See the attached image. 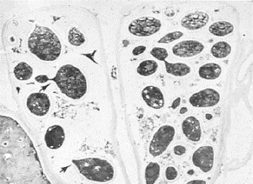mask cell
I'll use <instances>...</instances> for the list:
<instances>
[{"instance_id": "cell-1", "label": "cell", "mask_w": 253, "mask_h": 184, "mask_svg": "<svg viewBox=\"0 0 253 184\" xmlns=\"http://www.w3.org/2000/svg\"><path fill=\"white\" fill-rule=\"evenodd\" d=\"M30 51L43 61H54L60 56L62 45L56 34L44 26H36L28 40Z\"/></svg>"}, {"instance_id": "cell-2", "label": "cell", "mask_w": 253, "mask_h": 184, "mask_svg": "<svg viewBox=\"0 0 253 184\" xmlns=\"http://www.w3.org/2000/svg\"><path fill=\"white\" fill-rule=\"evenodd\" d=\"M50 79L56 83L63 94L73 100L82 98L87 92L86 77L79 69L70 64L61 67L56 76Z\"/></svg>"}, {"instance_id": "cell-3", "label": "cell", "mask_w": 253, "mask_h": 184, "mask_svg": "<svg viewBox=\"0 0 253 184\" xmlns=\"http://www.w3.org/2000/svg\"><path fill=\"white\" fill-rule=\"evenodd\" d=\"M79 172L89 180L97 183L111 181L114 177V168L111 163L100 158L82 159L73 160Z\"/></svg>"}, {"instance_id": "cell-4", "label": "cell", "mask_w": 253, "mask_h": 184, "mask_svg": "<svg viewBox=\"0 0 253 184\" xmlns=\"http://www.w3.org/2000/svg\"><path fill=\"white\" fill-rule=\"evenodd\" d=\"M175 133V129L171 125H164L160 128L154 134L149 145L150 155L156 157L164 153L174 140Z\"/></svg>"}, {"instance_id": "cell-5", "label": "cell", "mask_w": 253, "mask_h": 184, "mask_svg": "<svg viewBox=\"0 0 253 184\" xmlns=\"http://www.w3.org/2000/svg\"><path fill=\"white\" fill-rule=\"evenodd\" d=\"M162 28L161 20L152 17H141L130 23L128 31L136 37H149L154 35Z\"/></svg>"}, {"instance_id": "cell-6", "label": "cell", "mask_w": 253, "mask_h": 184, "mask_svg": "<svg viewBox=\"0 0 253 184\" xmlns=\"http://www.w3.org/2000/svg\"><path fill=\"white\" fill-rule=\"evenodd\" d=\"M214 162L215 151L212 146H202L193 153V164L203 172H209L212 170Z\"/></svg>"}, {"instance_id": "cell-7", "label": "cell", "mask_w": 253, "mask_h": 184, "mask_svg": "<svg viewBox=\"0 0 253 184\" xmlns=\"http://www.w3.org/2000/svg\"><path fill=\"white\" fill-rule=\"evenodd\" d=\"M26 106L29 111L33 114L38 117H43L48 114L50 109V100L45 93H32L27 98Z\"/></svg>"}, {"instance_id": "cell-8", "label": "cell", "mask_w": 253, "mask_h": 184, "mask_svg": "<svg viewBox=\"0 0 253 184\" xmlns=\"http://www.w3.org/2000/svg\"><path fill=\"white\" fill-rule=\"evenodd\" d=\"M220 95L214 89L202 90L193 94L189 98L191 105L194 108H211L218 104Z\"/></svg>"}, {"instance_id": "cell-9", "label": "cell", "mask_w": 253, "mask_h": 184, "mask_svg": "<svg viewBox=\"0 0 253 184\" xmlns=\"http://www.w3.org/2000/svg\"><path fill=\"white\" fill-rule=\"evenodd\" d=\"M204 49V45L199 41H181L172 48V53L175 56L181 57H195L201 54Z\"/></svg>"}, {"instance_id": "cell-10", "label": "cell", "mask_w": 253, "mask_h": 184, "mask_svg": "<svg viewBox=\"0 0 253 184\" xmlns=\"http://www.w3.org/2000/svg\"><path fill=\"white\" fill-rule=\"evenodd\" d=\"M142 97L149 108L161 109L164 107V95L162 91L156 86H147L143 90Z\"/></svg>"}, {"instance_id": "cell-11", "label": "cell", "mask_w": 253, "mask_h": 184, "mask_svg": "<svg viewBox=\"0 0 253 184\" xmlns=\"http://www.w3.org/2000/svg\"><path fill=\"white\" fill-rule=\"evenodd\" d=\"M209 20V16L208 14L201 11H195L193 13L188 14L181 19V26H183L184 28L192 31L199 30L205 26Z\"/></svg>"}, {"instance_id": "cell-12", "label": "cell", "mask_w": 253, "mask_h": 184, "mask_svg": "<svg viewBox=\"0 0 253 184\" xmlns=\"http://www.w3.org/2000/svg\"><path fill=\"white\" fill-rule=\"evenodd\" d=\"M65 140V133L59 125H54L48 129L45 134V142L51 149H57L63 146Z\"/></svg>"}, {"instance_id": "cell-13", "label": "cell", "mask_w": 253, "mask_h": 184, "mask_svg": "<svg viewBox=\"0 0 253 184\" xmlns=\"http://www.w3.org/2000/svg\"><path fill=\"white\" fill-rule=\"evenodd\" d=\"M181 129H182L184 135L191 141L198 142L201 139L202 129H201L199 121L193 116L187 117L183 121L182 125H181Z\"/></svg>"}, {"instance_id": "cell-14", "label": "cell", "mask_w": 253, "mask_h": 184, "mask_svg": "<svg viewBox=\"0 0 253 184\" xmlns=\"http://www.w3.org/2000/svg\"><path fill=\"white\" fill-rule=\"evenodd\" d=\"M222 69L220 65L215 63L203 64L199 70V76L204 79H216L221 74Z\"/></svg>"}, {"instance_id": "cell-15", "label": "cell", "mask_w": 253, "mask_h": 184, "mask_svg": "<svg viewBox=\"0 0 253 184\" xmlns=\"http://www.w3.org/2000/svg\"><path fill=\"white\" fill-rule=\"evenodd\" d=\"M209 31L216 37H225L234 31V26L228 21H218L209 26Z\"/></svg>"}, {"instance_id": "cell-16", "label": "cell", "mask_w": 253, "mask_h": 184, "mask_svg": "<svg viewBox=\"0 0 253 184\" xmlns=\"http://www.w3.org/2000/svg\"><path fill=\"white\" fill-rule=\"evenodd\" d=\"M164 65L166 69V72L171 75L177 77H182L187 75L191 72V69L187 64H181V63H168L164 61Z\"/></svg>"}, {"instance_id": "cell-17", "label": "cell", "mask_w": 253, "mask_h": 184, "mask_svg": "<svg viewBox=\"0 0 253 184\" xmlns=\"http://www.w3.org/2000/svg\"><path fill=\"white\" fill-rule=\"evenodd\" d=\"M14 74L16 78L19 80H28L31 79L33 74V69L28 64L25 62H21L16 65Z\"/></svg>"}, {"instance_id": "cell-18", "label": "cell", "mask_w": 253, "mask_h": 184, "mask_svg": "<svg viewBox=\"0 0 253 184\" xmlns=\"http://www.w3.org/2000/svg\"><path fill=\"white\" fill-rule=\"evenodd\" d=\"M231 53V46L225 41H218L211 48V54L216 58H225Z\"/></svg>"}, {"instance_id": "cell-19", "label": "cell", "mask_w": 253, "mask_h": 184, "mask_svg": "<svg viewBox=\"0 0 253 184\" xmlns=\"http://www.w3.org/2000/svg\"><path fill=\"white\" fill-rule=\"evenodd\" d=\"M161 173V166L156 162H150L145 169L146 184H155Z\"/></svg>"}, {"instance_id": "cell-20", "label": "cell", "mask_w": 253, "mask_h": 184, "mask_svg": "<svg viewBox=\"0 0 253 184\" xmlns=\"http://www.w3.org/2000/svg\"><path fill=\"white\" fill-rule=\"evenodd\" d=\"M157 69L158 64L155 61L145 60L140 63L137 69V72L141 76H150L157 71Z\"/></svg>"}, {"instance_id": "cell-21", "label": "cell", "mask_w": 253, "mask_h": 184, "mask_svg": "<svg viewBox=\"0 0 253 184\" xmlns=\"http://www.w3.org/2000/svg\"><path fill=\"white\" fill-rule=\"evenodd\" d=\"M85 41H86L85 37L78 29L73 28L70 30V33H69V41L71 44L76 46V47H79V46L84 44Z\"/></svg>"}, {"instance_id": "cell-22", "label": "cell", "mask_w": 253, "mask_h": 184, "mask_svg": "<svg viewBox=\"0 0 253 184\" xmlns=\"http://www.w3.org/2000/svg\"><path fill=\"white\" fill-rule=\"evenodd\" d=\"M183 36L181 32H174L168 33L164 36L161 40H159L158 43H171L172 41H177Z\"/></svg>"}, {"instance_id": "cell-23", "label": "cell", "mask_w": 253, "mask_h": 184, "mask_svg": "<svg viewBox=\"0 0 253 184\" xmlns=\"http://www.w3.org/2000/svg\"><path fill=\"white\" fill-rule=\"evenodd\" d=\"M153 57L156 59L161 61H165V58L168 57V52L166 49L162 48H154L150 52Z\"/></svg>"}, {"instance_id": "cell-24", "label": "cell", "mask_w": 253, "mask_h": 184, "mask_svg": "<svg viewBox=\"0 0 253 184\" xmlns=\"http://www.w3.org/2000/svg\"><path fill=\"white\" fill-rule=\"evenodd\" d=\"M177 175H178V172H177V169L173 166H168L165 170V178L169 181L175 180L177 178Z\"/></svg>"}, {"instance_id": "cell-25", "label": "cell", "mask_w": 253, "mask_h": 184, "mask_svg": "<svg viewBox=\"0 0 253 184\" xmlns=\"http://www.w3.org/2000/svg\"><path fill=\"white\" fill-rule=\"evenodd\" d=\"M187 151L186 147L183 146H175L174 152L177 156H182Z\"/></svg>"}, {"instance_id": "cell-26", "label": "cell", "mask_w": 253, "mask_h": 184, "mask_svg": "<svg viewBox=\"0 0 253 184\" xmlns=\"http://www.w3.org/2000/svg\"><path fill=\"white\" fill-rule=\"evenodd\" d=\"M146 50L145 46H139L133 50V54L134 56H139L140 54H144Z\"/></svg>"}, {"instance_id": "cell-27", "label": "cell", "mask_w": 253, "mask_h": 184, "mask_svg": "<svg viewBox=\"0 0 253 184\" xmlns=\"http://www.w3.org/2000/svg\"><path fill=\"white\" fill-rule=\"evenodd\" d=\"M35 79L38 83H46L48 82V80H50L47 75H38L36 77Z\"/></svg>"}, {"instance_id": "cell-28", "label": "cell", "mask_w": 253, "mask_h": 184, "mask_svg": "<svg viewBox=\"0 0 253 184\" xmlns=\"http://www.w3.org/2000/svg\"><path fill=\"white\" fill-rule=\"evenodd\" d=\"M187 184H207L205 181L203 180H192L188 182Z\"/></svg>"}, {"instance_id": "cell-29", "label": "cell", "mask_w": 253, "mask_h": 184, "mask_svg": "<svg viewBox=\"0 0 253 184\" xmlns=\"http://www.w3.org/2000/svg\"><path fill=\"white\" fill-rule=\"evenodd\" d=\"M181 102V98L180 97H178V98L176 99L175 100L174 102H173V104H172V107L171 108H173V109H176V108L178 107V106L180 105Z\"/></svg>"}, {"instance_id": "cell-30", "label": "cell", "mask_w": 253, "mask_h": 184, "mask_svg": "<svg viewBox=\"0 0 253 184\" xmlns=\"http://www.w3.org/2000/svg\"><path fill=\"white\" fill-rule=\"evenodd\" d=\"M174 11H173L172 10H171V9H170V10H165V15H167V16H170V17L174 16Z\"/></svg>"}, {"instance_id": "cell-31", "label": "cell", "mask_w": 253, "mask_h": 184, "mask_svg": "<svg viewBox=\"0 0 253 184\" xmlns=\"http://www.w3.org/2000/svg\"><path fill=\"white\" fill-rule=\"evenodd\" d=\"M181 113H185L186 111H187V109L186 108H182L181 109Z\"/></svg>"}]
</instances>
